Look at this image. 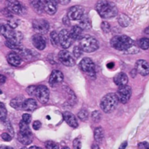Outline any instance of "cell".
Segmentation results:
<instances>
[{
    "label": "cell",
    "mask_w": 149,
    "mask_h": 149,
    "mask_svg": "<svg viewBox=\"0 0 149 149\" xmlns=\"http://www.w3.org/2000/svg\"><path fill=\"white\" fill-rule=\"evenodd\" d=\"M95 9L103 18H112L117 15L118 10L116 4L109 1H98L96 3Z\"/></svg>",
    "instance_id": "obj_1"
},
{
    "label": "cell",
    "mask_w": 149,
    "mask_h": 149,
    "mask_svg": "<svg viewBox=\"0 0 149 149\" xmlns=\"http://www.w3.org/2000/svg\"><path fill=\"white\" fill-rule=\"evenodd\" d=\"M134 42L131 38L126 35H117L113 37L111 40V45L112 47L117 50L127 51L134 45Z\"/></svg>",
    "instance_id": "obj_2"
},
{
    "label": "cell",
    "mask_w": 149,
    "mask_h": 149,
    "mask_svg": "<svg viewBox=\"0 0 149 149\" xmlns=\"http://www.w3.org/2000/svg\"><path fill=\"white\" fill-rule=\"evenodd\" d=\"M119 100L116 93H109L102 98L100 108L105 113H111L117 106Z\"/></svg>",
    "instance_id": "obj_3"
},
{
    "label": "cell",
    "mask_w": 149,
    "mask_h": 149,
    "mask_svg": "<svg viewBox=\"0 0 149 149\" xmlns=\"http://www.w3.org/2000/svg\"><path fill=\"white\" fill-rule=\"evenodd\" d=\"M79 47L85 52H93L97 50L99 44L97 39L90 35H85L79 42Z\"/></svg>",
    "instance_id": "obj_4"
},
{
    "label": "cell",
    "mask_w": 149,
    "mask_h": 149,
    "mask_svg": "<svg viewBox=\"0 0 149 149\" xmlns=\"http://www.w3.org/2000/svg\"><path fill=\"white\" fill-rule=\"evenodd\" d=\"M80 68L91 78L95 77V65L94 62L89 58H84L80 62Z\"/></svg>",
    "instance_id": "obj_5"
},
{
    "label": "cell",
    "mask_w": 149,
    "mask_h": 149,
    "mask_svg": "<svg viewBox=\"0 0 149 149\" xmlns=\"http://www.w3.org/2000/svg\"><path fill=\"white\" fill-rule=\"evenodd\" d=\"M116 95H117L119 102L125 104V103H127L129 101L131 95H132V90H131L130 87L127 85L120 87L118 89Z\"/></svg>",
    "instance_id": "obj_6"
},
{
    "label": "cell",
    "mask_w": 149,
    "mask_h": 149,
    "mask_svg": "<svg viewBox=\"0 0 149 149\" xmlns=\"http://www.w3.org/2000/svg\"><path fill=\"white\" fill-rule=\"evenodd\" d=\"M84 10L81 6L76 5L70 7L68 10V17L69 20H81L84 16Z\"/></svg>",
    "instance_id": "obj_7"
},
{
    "label": "cell",
    "mask_w": 149,
    "mask_h": 149,
    "mask_svg": "<svg viewBox=\"0 0 149 149\" xmlns=\"http://www.w3.org/2000/svg\"><path fill=\"white\" fill-rule=\"evenodd\" d=\"M59 39L60 45L64 49H66V48L71 47L73 43V40H74L70 34V32H68L65 29H63L62 31H61V32L59 33Z\"/></svg>",
    "instance_id": "obj_8"
},
{
    "label": "cell",
    "mask_w": 149,
    "mask_h": 149,
    "mask_svg": "<svg viewBox=\"0 0 149 149\" xmlns=\"http://www.w3.org/2000/svg\"><path fill=\"white\" fill-rule=\"evenodd\" d=\"M36 97L41 103H46L49 100V91L45 85H39L36 87Z\"/></svg>",
    "instance_id": "obj_9"
},
{
    "label": "cell",
    "mask_w": 149,
    "mask_h": 149,
    "mask_svg": "<svg viewBox=\"0 0 149 149\" xmlns=\"http://www.w3.org/2000/svg\"><path fill=\"white\" fill-rule=\"evenodd\" d=\"M33 28L39 34H45L49 30V23L44 19H38L33 21Z\"/></svg>",
    "instance_id": "obj_10"
},
{
    "label": "cell",
    "mask_w": 149,
    "mask_h": 149,
    "mask_svg": "<svg viewBox=\"0 0 149 149\" xmlns=\"http://www.w3.org/2000/svg\"><path fill=\"white\" fill-rule=\"evenodd\" d=\"M58 59L61 63L66 66H73L75 64V60L73 58L72 55L67 50H61L58 53Z\"/></svg>",
    "instance_id": "obj_11"
},
{
    "label": "cell",
    "mask_w": 149,
    "mask_h": 149,
    "mask_svg": "<svg viewBox=\"0 0 149 149\" xmlns=\"http://www.w3.org/2000/svg\"><path fill=\"white\" fill-rule=\"evenodd\" d=\"M24 5L18 1H9L7 3V9L15 15H22L24 13Z\"/></svg>",
    "instance_id": "obj_12"
},
{
    "label": "cell",
    "mask_w": 149,
    "mask_h": 149,
    "mask_svg": "<svg viewBox=\"0 0 149 149\" xmlns=\"http://www.w3.org/2000/svg\"><path fill=\"white\" fill-rule=\"evenodd\" d=\"M0 31L1 35H3V36H4L7 39H14L17 34V31H15L14 29L9 24H1Z\"/></svg>",
    "instance_id": "obj_13"
},
{
    "label": "cell",
    "mask_w": 149,
    "mask_h": 149,
    "mask_svg": "<svg viewBox=\"0 0 149 149\" xmlns=\"http://www.w3.org/2000/svg\"><path fill=\"white\" fill-rule=\"evenodd\" d=\"M63 80V74L61 71L58 70H54L51 73V75L49 77V84L51 87H55L58 84H61Z\"/></svg>",
    "instance_id": "obj_14"
},
{
    "label": "cell",
    "mask_w": 149,
    "mask_h": 149,
    "mask_svg": "<svg viewBox=\"0 0 149 149\" xmlns=\"http://www.w3.org/2000/svg\"><path fill=\"white\" fill-rule=\"evenodd\" d=\"M135 70L141 75L147 76L149 74V63L144 60H138L135 65Z\"/></svg>",
    "instance_id": "obj_15"
},
{
    "label": "cell",
    "mask_w": 149,
    "mask_h": 149,
    "mask_svg": "<svg viewBox=\"0 0 149 149\" xmlns=\"http://www.w3.org/2000/svg\"><path fill=\"white\" fill-rule=\"evenodd\" d=\"M32 42H33V46L39 50H42L46 47V41L45 38L40 34L34 35L32 37Z\"/></svg>",
    "instance_id": "obj_16"
},
{
    "label": "cell",
    "mask_w": 149,
    "mask_h": 149,
    "mask_svg": "<svg viewBox=\"0 0 149 149\" xmlns=\"http://www.w3.org/2000/svg\"><path fill=\"white\" fill-rule=\"evenodd\" d=\"M63 116L64 120L65 121V122H66L70 127H71L73 128H77V127L79 126L77 118H76V116H74L73 113H71V112L65 111L63 113Z\"/></svg>",
    "instance_id": "obj_17"
},
{
    "label": "cell",
    "mask_w": 149,
    "mask_h": 149,
    "mask_svg": "<svg viewBox=\"0 0 149 149\" xmlns=\"http://www.w3.org/2000/svg\"><path fill=\"white\" fill-rule=\"evenodd\" d=\"M128 77L127 76L126 74L123 72L119 73L118 74H116V76L113 78V81H114L115 84L117 86L120 87H123L127 84V83L128 82Z\"/></svg>",
    "instance_id": "obj_18"
},
{
    "label": "cell",
    "mask_w": 149,
    "mask_h": 149,
    "mask_svg": "<svg viewBox=\"0 0 149 149\" xmlns=\"http://www.w3.org/2000/svg\"><path fill=\"white\" fill-rule=\"evenodd\" d=\"M7 62L10 64V65H13V66H17L21 63V58L20 55L17 53L15 52H11L7 55Z\"/></svg>",
    "instance_id": "obj_19"
},
{
    "label": "cell",
    "mask_w": 149,
    "mask_h": 149,
    "mask_svg": "<svg viewBox=\"0 0 149 149\" xmlns=\"http://www.w3.org/2000/svg\"><path fill=\"white\" fill-rule=\"evenodd\" d=\"M44 1V8L45 11L47 14L54 15L57 11L56 2L55 1Z\"/></svg>",
    "instance_id": "obj_20"
},
{
    "label": "cell",
    "mask_w": 149,
    "mask_h": 149,
    "mask_svg": "<svg viewBox=\"0 0 149 149\" xmlns=\"http://www.w3.org/2000/svg\"><path fill=\"white\" fill-rule=\"evenodd\" d=\"M37 108V103L34 99H26L23 105V109L26 111H33Z\"/></svg>",
    "instance_id": "obj_21"
},
{
    "label": "cell",
    "mask_w": 149,
    "mask_h": 149,
    "mask_svg": "<svg viewBox=\"0 0 149 149\" xmlns=\"http://www.w3.org/2000/svg\"><path fill=\"white\" fill-rule=\"evenodd\" d=\"M25 100L26 99L23 96H17L10 101V106L15 109H23V105Z\"/></svg>",
    "instance_id": "obj_22"
},
{
    "label": "cell",
    "mask_w": 149,
    "mask_h": 149,
    "mask_svg": "<svg viewBox=\"0 0 149 149\" xmlns=\"http://www.w3.org/2000/svg\"><path fill=\"white\" fill-rule=\"evenodd\" d=\"M82 30L83 29L79 26H74L71 28L70 31V34L73 39L76 40H81L82 36Z\"/></svg>",
    "instance_id": "obj_23"
},
{
    "label": "cell",
    "mask_w": 149,
    "mask_h": 149,
    "mask_svg": "<svg viewBox=\"0 0 149 149\" xmlns=\"http://www.w3.org/2000/svg\"><path fill=\"white\" fill-rule=\"evenodd\" d=\"M30 4L31 5L33 10L36 12L38 14H42L43 10H45L44 8V1H38V0H35V1H30Z\"/></svg>",
    "instance_id": "obj_24"
},
{
    "label": "cell",
    "mask_w": 149,
    "mask_h": 149,
    "mask_svg": "<svg viewBox=\"0 0 149 149\" xmlns=\"http://www.w3.org/2000/svg\"><path fill=\"white\" fill-rule=\"evenodd\" d=\"M94 138L95 140L96 143H101L103 142V140L104 138V132L101 127H96L94 132Z\"/></svg>",
    "instance_id": "obj_25"
},
{
    "label": "cell",
    "mask_w": 149,
    "mask_h": 149,
    "mask_svg": "<svg viewBox=\"0 0 149 149\" xmlns=\"http://www.w3.org/2000/svg\"><path fill=\"white\" fill-rule=\"evenodd\" d=\"M17 140L20 143L23 145H29L32 142V136H29L19 132L17 134Z\"/></svg>",
    "instance_id": "obj_26"
},
{
    "label": "cell",
    "mask_w": 149,
    "mask_h": 149,
    "mask_svg": "<svg viewBox=\"0 0 149 149\" xmlns=\"http://www.w3.org/2000/svg\"><path fill=\"white\" fill-rule=\"evenodd\" d=\"M79 26L82 29H85V30H89L91 29V20L87 16H83L82 18L80 20Z\"/></svg>",
    "instance_id": "obj_27"
},
{
    "label": "cell",
    "mask_w": 149,
    "mask_h": 149,
    "mask_svg": "<svg viewBox=\"0 0 149 149\" xmlns=\"http://www.w3.org/2000/svg\"><path fill=\"white\" fill-rule=\"evenodd\" d=\"M118 23H119L122 27H127L130 23V19L126 15L122 14L119 16L118 18Z\"/></svg>",
    "instance_id": "obj_28"
},
{
    "label": "cell",
    "mask_w": 149,
    "mask_h": 149,
    "mask_svg": "<svg viewBox=\"0 0 149 149\" xmlns=\"http://www.w3.org/2000/svg\"><path fill=\"white\" fill-rule=\"evenodd\" d=\"M19 127H20V132L21 133L29 135V136H32V132L31 131L30 128H29V125H27L24 122L21 121L20 124H19Z\"/></svg>",
    "instance_id": "obj_29"
},
{
    "label": "cell",
    "mask_w": 149,
    "mask_h": 149,
    "mask_svg": "<svg viewBox=\"0 0 149 149\" xmlns=\"http://www.w3.org/2000/svg\"><path fill=\"white\" fill-rule=\"evenodd\" d=\"M5 45L7 47L13 49H20V48H21L20 44L17 43L13 39H7L5 42Z\"/></svg>",
    "instance_id": "obj_30"
},
{
    "label": "cell",
    "mask_w": 149,
    "mask_h": 149,
    "mask_svg": "<svg viewBox=\"0 0 149 149\" xmlns=\"http://www.w3.org/2000/svg\"><path fill=\"white\" fill-rule=\"evenodd\" d=\"M50 40L51 43L54 46H57L58 44H60L59 34L56 31H52L50 33Z\"/></svg>",
    "instance_id": "obj_31"
},
{
    "label": "cell",
    "mask_w": 149,
    "mask_h": 149,
    "mask_svg": "<svg viewBox=\"0 0 149 149\" xmlns=\"http://www.w3.org/2000/svg\"><path fill=\"white\" fill-rule=\"evenodd\" d=\"M138 45L140 48L143 49H148L149 48V39L148 38H142L138 42Z\"/></svg>",
    "instance_id": "obj_32"
},
{
    "label": "cell",
    "mask_w": 149,
    "mask_h": 149,
    "mask_svg": "<svg viewBox=\"0 0 149 149\" xmlns=\"http://www.w3.org/2000/svg\"><path fill=\"white\" fill-rule=\"evenodd\" d=\"M88 111L86 109H81L80 110V111L78 113V118L82 122H85V121L87 120L88 119Z\"/></svg>",
    "instance_id": "obj_33"
},
{
    "label": "cell",
    "mask_w": 149,
    "mask_h": 149,
    "mask_svg": "<svg viewBox=\"0 0 149 149\" xmlns=\"http://www.w3.org/2000/svg\"><path fill=\"white\" fill-rule=\"evenodd\" d=\"M7 118V109L2 103H0V119L1 122H4Z\"/></svg>",
    "instance_id": "obj_34"
},
{
    "label": "cell",
    "mask_w": 149,
    "mask_h": 149,
    "mask_svg": "<svg viewBox=\"0 0 149 149\" xmlns=\"http://www.w3.org/2000/svg\"><path fill=\"white\" fill-rule=\"evenodd\" d=\"M92 119H93V121H94L95 122H99L100 121V119H101V117H102V115H101V113H100L99 111H95L94 112H93L92 113Z\"/></svg>",
    "instance_id": "obj_35"
},
{
    "label": "cell",
    "mask_w": 149,
    "mask_h": 149,
    "mask_svg": "<svg viewBox=\"0 0 149 149\" xmlns=\"http://www.w3.org/2000/svg\"><path fill=\"white\" fill-rule=\"evenodd\" d=\"M47 149H59V146L53 141H47L45 143Z\"/></svg>",
    "instance_id": "obj_36"
},
{
    "label": "cell",
    "mask_w": 149,
    "mask_h": 149,
    "mask_svg": "<svg viewBox=\"0 0 149 149\" xmlns=\"http://www.w3.org/2000/svg\"><path fill=\"white\" fill-rule=\"evenodd\" d=\"M101 29L105 33H109L111 31V26L108 22L103 21L101 23Z\"/></svg>",
    "instance_id": "obj_37"
},
{
    "label": "cell",
    "mask_w": 149,
    "mask_h": 149,
    "mask_svg": "<svg viewBox=\"0 0 149 149\" xmlns=\"http://www.w3.org/2000/svg\"><path fill=\"white\" fill-rule=\"evenodd\" d=\"M73 52H74V57L78 58L82 55V49H81V47H80L79 46H77L74 48V51H73Z\"/></svg>",
    "instance_id": "obj_38"
},
{
    "label": "cell",
    "mask_w": 149,
    "mask_h": 149,
    "mask_svg": "<svg viewBox=\"0 0 149 149\" xmlns=\"http://www.w3.org/2000/svg\"><path fill=\"white\" fill-rule=\"evenodd\" d=\"M36 87H36V86H29V87H28V88L26 89V92H27L28 94L31 96L36 95Z\"/></svg>",
    "instance_id": "obj_39"
},
{
    "label": "cell",
    "mask_w": 149,
    "mask_h": 149,
    "mask_svg": "<svg viewBox=\"0 0 149 149\" xmlns=\"http://www.w3.org/2000/svg\"><path fill=\"white\" fill-rule=\"evenodd\" d=\"M22 120L23 122H24L25 123H26L27 125H29L31 121V116L29 113H24V114L22 116Z\"/></svg>",
    "instance_id": "obj_40"
},
{
    "label": "cell",
    "mask_w": 149,
    "mask_h": 149,
    "mask_svg": "<svg viewBox=\"0 0 149 149\" xmlns=\"http://www.w3.org/2000/svg\"><path fill=\"white\" fill-rule=\"evenodd\" d=\"M73 146H74V149H81V143L80 140L79 138H76L74 141V143H73Z\"/></svg>",
    "instance_id": "obj_41"
},
{
    "label": "cell",
    "mask_w": 149,
    "mask_h": 149,
    "mask_svg": "<svg viewBox=\"0 0 149 149\" xmlns=\"http://www.w3.org/2000/svg\"><path fill=\"white\" fill-rule=\"evenodd\" d=\"M138 149H149V143L147 142H141L138 143Z\"/></svg>",
    "instance_id": "obj_42"
},
{
    "label": "cell",
    "mask_w": 149,
    "mask_h": 149,
    "mask_svg": "<svg viewBox=\"0 0 149 149\" xmlns=\"http://www.w3.org/2000/svg\"><path fill=\"white\" fill-rule=\"evenodd\" d=\"M12 138H13V137L10 135H9L8 133H7V132H4V133H2V135H1V138H2L4 141H10L12 140Z\"/></svg>",
    "instance_id": "obj_43"
},
{
    "label": "cell",
    "mask_w": 149,
    "mask_h": 149,
    "mask_svg": "<svg viewBox=\"0 0 149 149\" xmlns=\"http://www.w3.org/2000/svg\"><path fill=\"white\" fill-rule=\"evenodd\" d=\"M41 126H42V124L39 121H35L33 123V128L35 130H38L41 127Z\"/></svg>",
    "instance_id": "obj_44"
},
{
    "label": "cell",
    "mask_w": 149,
    "mask_h": 149,
    "mask_svg": "<svg viewBox=\"0 0 149 149\" xmlns=\"http://www.w3.org/2000/svg\"><path fill=\"white\" fill-rule=\"evenodd\" d=\"M6 81V77L4 75H0V84H3Z\"/></svg>",
    "instance_id": "obj_45"
},
{
    "label": "cell",
    "mask_w": 149,
    "mask_h": 149,
    "mask_svg": "<svg viewBox=\"0 0 149 149\" xmlns=\"http://www.w3.org/2000/svg\"><path fill=\"white\" fill-rule=\"evenodd\" d=\"M127 146V141H125V142H123L121 144V146H119V149H125L126 148Z\"/></svg>",
    "instance_id": "obj_46"
},
{
    "label": "cell",
    "mask_w": 149,
    "mask_h": 149,
    "mask_svg": "<svg viewBox=\"0 0 149 149\" xmlns=\"http://www.w3.org/2000/svg\"><path fill=\"white\" fill-rule=\"evenodd\" d=\"M92 149H100V147L97 143H93L92 145Z\"/></svg>",
    "instance_id": "obj_47"
},
{
    "label": "cell",
    "mask_w": 149,
    "mask_h": 149,
    "mask_svg": "<svg viewBox=\"0 0 149 149\" xmlns=\"http://www.w3.org/2000/svg\"><path fill=\"white\" fill-rule=\"evenodd\" d=\"M58 2L61 3V4H67L70 2V1H58Z\"/></svg>",
    "instance_id": "obj_48"
},
{
    "label": "cell",
    "mask_w": 149,
    "mask_h": 149,
    "mask_svg": "<svg viewBox=\"0 0 149 149\" xmlns=\"http://www.w3.org/2000/svg\"><path fill=\"white\" fill-rule=\"evenodd\" d=\"M0 149H14V148H11V147H9V146H1Z\"/></svg>",
    "instance_id": "obj_49"
},
{
    "label": "cell",
    "mask_w": 149,
    "mask_h": 149,
    "mask_svg": "<svg viewBox=\"0 0 149 149\" xmlns=\"http://www.w3.org/2000/svg\"><path fill=\"white\" fill-rule=\"evenodd\" d=\"M107 66H108V68H113V63H110L108 64Z\"/></svg>",
    "instance_id": "obj_50"
},
{
    "label": "cell",
    "mask_w": 149,
    "mask_h": 149,
    "mask_svg": "<svg viewBox=\"0 0 149 149\" xmlns=\"http://www.w3.org/2000/svg\"><path fill=\"white\" fill-rule=\"evenodd\" d=\"M29 149H42V148H39L38 146H31L29 148Z\"/></svg>",
    "instance_id": "obj_51"
},
{
    "label": "cell",
    "mask_w": 149,
    "mask_h": 149,
    "mask_svg": "<svg viewBox=\"0 0 149 149\" xmlns=\"http://www.w3.org/2000/svg\"><path fill=\"white\" fill-rule=\"evenodd\" d=\"M145 33H148V34H149V26L148 28H146L145 30Z\"/></svg>",
    "instance_id": "obj_52"
},
{
    "label": "cell",
    "mask_w": 149,
    "mask_h": 149,
    "mask_svg": "<svg viewBox=\"0 0 149 149\" xmlns=\"http://www.w3.org/2000/svg\"><path fill=\"white\" fill-rule=\"evenodd\" d=\"M62 149H70V148H68V147H64V148H63Z\"/></svg>",
    "instance_id": "obj_53"
},
{
    "label": "cell",
    "mask_w": 149,
    "mask_h": 149,
    "mask_svg": "<svg viewBox=\"0 0 149 149\" xmlns=\"http://www.w3.org/2000/svg\"><path fill=\"white\" fill-rule=\"evenodd\" d=\"M21 149H27L26 148H21Z\"/></svg>",
    "instance_id": "obj_54"
}]
</instances>
